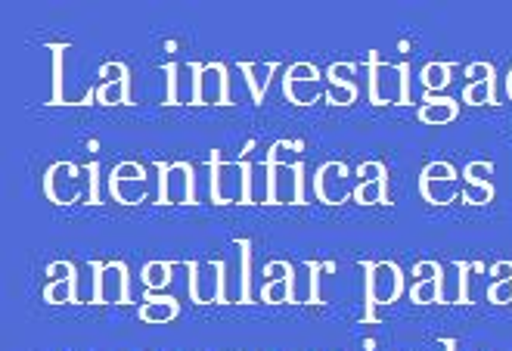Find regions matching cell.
<instances>
[{
	"mask_svg": "<svg viewBox=\"0 0 512 351\" xmlns=\"http://www.w3.org/2000/svg\"><path fill=\"white\" fill-rule=\"evenodd\" d=\"M267 206H305L308 178H305V143L277 140L267 150Z\"/></svg>",
	"mask_w": 512,
	"mask_h": 351,
	"instance_id": "6da1fadb",
	"label": "cell"
},
{
	"mask_svg": "<svg viewBox=\"0 0 512 351\" xmlns=\"http://www.w3.org/2000/svg\"><path fill=\"white\" fill-rule=\"evenodd\" d=\"M53 60V87H50V106H90L97 103V84L100 75L87 72V56L72 44H47Z\"/></svg>",
	"mask_w": 512,
	"mask_h": 351,
	"instance_id": "7a4b0ae2",
	"label": "cell"
},
{
	"mask_svg": "<svg viewBox=\"0 0 512 351\" xmlns=\"http://www.w3.org/2000/svg\"><path fill=\"white\" fill-rule=\"evenodd\" d=\"M208 196L215 206H252V162L243 153L239 159H224L221 150L208 153Z\"/></svg>",
	"mask_w": 512,
	"mask_h": 351,
	"instance_id": "3957f363",
	"label": "cell"
},
{
	"mask_svg": "<svg viewBox=\"0 0 512 351\" xmlns=\"http://www.w3.org/2000/svg\"><path fill=\"white\" fill-rule=\"evenodd\" d=\"M360 268H364V305H367L360 320H376L373 308L395 305L404 296L407 280L395 261H364Z\"/></svg>",
	"mask_w": 512,
	"mask_h": 351,
	"instance_id": "277c9868",
	"label": "cell"
},
{
	"mask_svg": "<svg viewBox=\"0 0 512 351\" xmlns=\"http://www.w3.org/2000/svg\"><path fill=\"white\" fill-rule=\"evenodd\" d=\"M370 72V100L373 106H407L410 103V66L385 63L373 50L367 60Z\"/></svg>",
	"mask_w": 512,
	"mask_h": 351,
	"instance_id": "5b68a950",
	"label": "cell"
},
{
	"mask_svg": "<svg viewBox=\"0 0 512 351\" xmlns=\"http://www.w3.org/2000/svg\"><path fill=\"white\" fill-rule=\"evenodd\" d=\"M190 271V299L196 305H221L227 302V261L224 258H196L187 261Z\"/></svg>",
	"mask_w": 512,
	"mask_h": 351,
	"instance_id": "8992f818",
	"label": "cell"
},
{
	"mask_svg": "<svg viewBox=\"0 0 512 351\" xmlns=\"http://www.w3.org/2000/svg\"><path fill=\"white\" fill-rule=\"evenodd\" d=\"M44 196L53 206H75V202H87V171L75 162H53L44 178H41Z\"/></svg>",
	"mask_w": 512,
	"mask_h": 351,
	"instance_id": "52a82bcc",
	"label": "cell"
},
{
	"mask_svg": "<svg viewBox=\"0 0 512 351\" xmlns=\"http://www.w3.org/2000/svg\"><path fill=\"white\" fill-rule=\"evenodd\" d=\"M94 299L90 305H131V274L125 261H90Z\"/></svg>",
	"mask_w": 512,
	"mask_h": 351,
	"instance_id": "ba28073f",
	"label": "cell"
},
{
	"mask_svg": "<svg viewBox=\"0 0 512 351\" xmlns=\"http://www.w3.org/2000/svg\"><path fill=\"white\" fill-rule=\"evenodd\" d=\"M460 178L463 174H457V168L450 162H429L419 171V193H423L429 206H450L457 196H463Z\"/></svg>",
	"mask_w": 512,
	"mask_h": 351,
	"instance_id": "9c48e42d",
	"label": "cell"
},
{
	"mask_svg": "<svg viewBox=\"0 0 512 351\" xmlns=\"http://www.w3.org/2000/svg\"><path fill=\"white\" fill-rule=\"evenodd\" d=\"M159 202L162 206H193L196 178L190 162H159Z\"/></svg>",
	"mask_w": 512,
	"mask_h": 351,
	"instance_id": "30bf717a",
	"label": "cell"
},
{
	"mask_svg": "<svg viewBox=\"0 0 512 351\" xmlns=\"http://www.w3.org/2000/svg\"><path fill=\"white\" fill-rule=\"evenodd\" d=\"M149 193L146 171L137 162H118L106 178V196L115 199L118 206H140Z\"/></svg>",
	"mask_w": 512,
	"mask_h": 351,
	"instance_id": "8fae6325",
	"label": "cell"
},
{
	"mask_svg": "<svg viewBox=\"0 0 512 351\" xmlns=\"http://www.w3.org/2000/svg\"><path fill=\"white\" fill-rule=\"evenodd\" d=\"M196 91L193 106H230V75L224 63H193Z\"/></svg>",
	"mask_w": 512,
	"mask_h": 351,
	"instance_id": "7c38bea8",
	"label": "cell"
},
{
	"mask_svg": "<svg viewBox=\"0 0 512 351\" xmlns=\"http://www.w3.org/2000/svg\"><path fill=\"white\" fill-rule=\"evenodd\" d=\"M227 302L252 305V243L233 240V258L227 261Z\"/></svg>",
	"mask_w": 512,
	"mask_h": 351,
	"instance_id": "4fadbf2b",
	"label": "cell"
},
{
	"mask_svg": "<svg viewBox=\"0 0 512 351\" xmlns=\"http://www.w3.org/2000/svg\"><path fill=\"white\" fill-rule=\"evenodd\" d=\"M323 94V75L314 63H292L283 72V97L292 106H314Z\"/></svg>",
	"mask_w": 512,
	"mask_h": 351,
	"instance_id": "5bb4252c",
	"label": "cell"
},
{
	"mask_svg": "<svg viewBox=\"0 0 512 351\" xmlns=\"http://www.w3.org/2000/svg\"><path fill=\"white\" fill-rule=\"evenodd\" d=\"M354 181L345 162H323L314 171V196L326 206H342V202L354 199Z\"/></svg>",
	"mask_w": 512,
	"mask_h": 351,
	"instance_id": "9a60e30c",
	"label": "cell"
},
{
	"mask_svg": "<svg viewBox=\"0 0 512 351\" xmlns=\"http://www.w3.org/2000/svg\"><path fill=\"white\" fill-rule=\"evenodd\" d=\"M100 84H97V106H128L131 103V72L125 63L109 60L97 69Z\"/></svg>",
	"mask_w": 512,
	"mask_h": 351,
	"instance_id": "2e32d148",
	"label": "cell"
},
{
	"mask_svg": "<svg viewBox=\"0 0 512 351\" xmlns=\"http://www.w3.org/2000/svg\"><path fill=\"white\" fill-rule=\"evenodd\" d=\"M357 190L354 202L357 206H388V171L382 162H360L357 168Z\"/></svg>",
	"mask_w": 512,
	"mask_h": 351,
	"instance_id": "e0dca14e",
	"label": "cell"
},
{
	"mask_svg": "<svg viewBox=\"0 0 512 351\" xmlns=\"http://www.w3.org/2000/svg\"><path fill=\"white\" fill-rule=\"evenodd\" d=\"M47 286L44 302L47 305H72L78 302V274L72 261H50L47 265Z\"/></svg>",
	"mask_w": 512,
	"mask_h": 351,
	"instance_id": "ac0fdd59",
	"label": "cell"
},
{
	"mask_svg": "<svg viewBox=\"0 0 512 351\" xmlns=\"http://www.w3.org/2000/svg\"><path fill=\"white\" fill-rule=\"evenodd\" d=\"M416 283L410 286V302L413 305H435L444 296V274L438 261H416L413 265Z\"/></svg>",
	"mask_w": 512,
	"mask_h": 351,
	"instance_id": "d6986e66",
	"label": "cell"
},
{
	"mask_svg": "<svg viewBox=\"0 0 512 351\" xmlns=\"http://www.w3.org/2000/svg\"><path fill=\"white\" fill-rule=\"evenodd\" d=\"M165 75V106H193V91H196V72L193 63H168L162 66Z\"/></svg>",
	"mask_w": 512,
	"mask_h": 351,
	"instance_id": "ffe728a7",
	"label": "cell"
},
{
	"mask_svg": "<svg viewBox=\"0 0 512 351\" xmlns=\"http://www.w3.org/2000/svg\"><path fill=\"white\" fill-rule=\"evenodd\" d=\"M466 78L469 84L463 87V103L472 106H491L497 97V75L491 63H472L466 66Z\"/></svg>",
	"mask_w": 512,
	"mask_h": 351,
	"instance_id": "44dd1931",
	"label": "cell"
},
{
	"mask_svg": "<svg viewBox=\"0 0 512 351\" xmlns=\"http://www.w3.org/2000/svg\"><path fill=\"white\" fill-rule=\"evenodd\" d=\"M236 69H239V75L246 78V87H249L252 100L261 103L264 94H267V87H270V81H274V75L283 69V63L280 60H255V63L252 60H239Z\"/></svg>",
	"mask_w": 512,
	"mask_h": 351,
	"instance_id": "7402d4cb",
	"label": "cell"
},
{
	"mask_svg": "<svg viewBox=\"0 0 512 351\" xmlns=\"http://www.w3.org/2000/svg\"><path fill=\"white\" fill-rule=\"evenodd\" d=\"M137 317L143 324H168V320L180 317V302L174 296H165V292H146L137 308Z\"/></svg>",
	"mask_w": 512,
	"mask_h": 351,
	"instance_id": "603a6c76",
	"label": "cell"
},
{
	"mask_svg": "<svg viewBox=\"0 0 512 351\" xmlns=\"http://www.w3.org/2000/svg\"><path fill=\"white\" fill-rule=\"evenodd\" d=\"M416 115H419V122H426V125H450V122H457L460 103L454 97H432L429 94L423 103H419Z\"/></svg>",
	"mask_w": 512,
	"mask_h": 351,
	"instance_id": "cb8c5ba5",
	"label": "cell"
},
{
	"mask_svg": "<svg viewBox=\"0 0 512 351\" xmlns=\"http://www.w3.org/2000/svg\"><path fill=\"white\" fill-rule=\"evenodd\" d=\"M491 286H488V302L491 305H512V261H497L491 268Z\"/></svg>",
	"mask_w": 512,
	"mask_h": 351,
	"instance_id": "d4e9b609",
	"label": "cell"
},
{
	"mask_svg": "<svg viewBox=\"0 0 512 351\" xmlns=\"http://www.w3.org/2000/svg\"><path fill=\"white\" fill-rule=\"evenodd\" d=\"M171 271H174V261H146L143 271H140V280L146 286V292H162L168 289L171 283Z\"/></svg>",
	"mask_w": 512,
	"mask_h": 351,
	"instance_id": "484cf974",
	"label": "cell"
},
{
	"mask_svg": "<svg viewBox=\"0 0 512 351\" xmlns=\"http://www.w3.org/2000/svg\"><path fill=\"white\" fill-rule=\"evenodd\" d=\"M258 299L264 305H289L295 299V280H264Z\"/></svg>",
	"mask_w": 512,
	"mask_h": 351,
	"instance_id": "4316f807",
	"label": "cell"
},
{
	"mask_svg": "<svg viewBox=\"0 0 512 351\" xmlns=\"http://www.w3.org/2000/svg\"><path fill=\"white\" fill-rule=\"evenodd\" d=\"M450 75H454V66L450 63H426L423 72H419V81H423V87L429 94H435L450 84Z\"/></svg>",
	"mask_w": 512,
	"mask_h": 351,
	"instance_id": "83f0119b",
	"label": "cell"
},
{
	"mask_svg": "<svg viewBox=\"0 0 512 351\" xmlns=\"http://www.w3.org/2000/svg\"><path fill=\"white\" fill-rule=\"evenodd\" d=\"M357 97H360V87H357V81L354 84H348V81H329V87H326V103L329 106H351V103H357Z\"/></svg>",
	"mask_w": 512,
	"mask_h": 351,
	"instance_id": "f1b7e54d",
	"label": "cell"
},
{
	"mask_svg": "<svg viewBox=\"0 0 512 351\" xmlns=\"http://www.w3.org/2000/svg\"><path fill=\"white\" fill-rule=\"evenodd\" d=\"M308 283H311V296H308V302L311 305H320L323 299H320V280H323V274H336V265L333 261H308Z\"/></svg>",
	"mask_w": 512,
	"mask_h": 351,
	"instance_id": "f546056e",
	"label": "cell"
},
{
	"mask_svg": "<svg viewBox=\"0 0 512 351\" xmlns=\"http://www.w3.org/2000/svg\"><path fill=\"white\" fill-rule=\"evenodd\" d=\"M84 171H87V206H100L103 202V168H100V162H87L84 165Z\"/></svg>",
	"mask_w": 512,
	"mask_h": 351,
	"instance_id": "4dcf8cb0",
	"label": "cell"
},
{
	"mask_svg": "<svg viewBox=\"0 0 512 351\" xmlns=\"http://www.w3.org/2000/svg\"><path fill=\"white\" fill-rule=\"evenodd\" d=\"M494 174V162H469L466 168H463V181L466 184H491L488 178Z\"/></svg>",
	"mask_w": 512,
	"mask_h": 351,
	"instance_id": "1f68e13d",
	"label": "cell"
},
{
	"mask_svg": "<svg viewBox=\"0 0 512 351\" xmlns=\"http://www.w3.org/2000/svg\"><path fill=\"white\" fill-rule=\"evenodd\" d=\"M491 199H494L491 184H466L463 187V202H469V206H485Z\"/></svg>",
	"mask_w": 512,
	"mask_h": 351,
	"instance_id": "d6a6232c",
	"label": "cell"
},
{
	"mask_svg": "<svg viewBox=\"0 0 512 351\" xmlns=\"http://www.w3.org/2000/svg\"><path fill=\"white\" fill-rule=\"evenodd\" d=\"M264 277L267 280H295V271H292L289 261L274 258V261H267V265H264Z\"/></svg>",
	"mask_w": 512,
	"mask_h": 351,
	"instance_id": "836d02e7",
	"label": "cell"
},
{
	"mask_svg": "<svg viewBox=\"0 0 512 351\" xmlns=\"http://www.w3.org/2000/svg\"><path fill=\"white\" fill-rule=\"evenodd\" d=\"M354 63H333L326 69V78L329 81H348V84H354Z\"/></svg>",
	"mask_w": 512,
	"mask_h": 351,
	"instance_id": "e575fe53",
	"label": "cell"
},
{
	"mask_svg": "<svg viewBox=\"0 0 512 351\" xmlns=\"http://www.w3.org/2000/svg\"><path fill=\"white\" fill-rule=\"evenodd\" d=\"M441 348L444 351H457V339H441Z\"/></svg>",
	"mask_w": 512,
	"mask_h": 351,
	"instance_id": "d590c367",
	"label": "cell"
},
{
	"mask_svg": "<svg viewBox=\"0 0 512 351\" xmlns=\"http://www.w3.org/2000/svg\"><path fill=\"white\" fill-rule=\"evenodd\" d=\"M506 94H509V100H512V69H509V75H506Z\"/></svg>",
	"mask_w": 512,
	"mask_h": 351,
	"instance_id": "8d00e7d4",
	"label": "cell"
}]
</instances>
